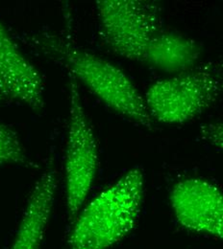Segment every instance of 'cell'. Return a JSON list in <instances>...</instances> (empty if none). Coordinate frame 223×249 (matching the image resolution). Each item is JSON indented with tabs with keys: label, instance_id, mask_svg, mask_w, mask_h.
Instances as JSON below:
<instances>
[{
	"label": "cell",
	"instance_id": "8992f818",
	"mask_svg": "<svg viewBox=\"0 0 223 249\" xmlns=\"http://www.w3.org/2000/svg\"><path fill=\"white\" fill-rule=\"evenodd\" d=\"M44 91L41 74L0 19V103L41 111L45 106Z\"/></svg>",
	"mask_w": 223,
	"mask_h": 249
},
{
	"label": "cell",
	"instance_id": "52a82bcc",
	"mask_svg": "<svg viewBox=\"0 0 223 249\" xmlns=\"http://www.w3.org/2000/svg\"><path fill=\"white\" fill-rule=\"evenodd\" d=\"M175 217L185 228L223 238V193L202 178H188L173 187L170 196Z\"/></svg>",
	"mask_w": 223,
	"mask_h": 249
},
{
	"label": "cell",
	"instance_id": "7a4b0ae2",
	"mask_svg": "<svg viewBox=\"0 0 223 249\" xmlns=\"http://www.w3.org/2000/svg\"><path fill=\"white\" fill-rule=\"evenodd\" d=\"M143 192L142 169L128 171L77 215L68 249H109L121 242L138 221Z\"/></svg>",
	"mask_w": 223,
	"mask_h": 249
},
{
	"label": "cell",
	"instance_id": "8fae6325",
	"mask_svg": "<svg viewBox=\"0 0 223 249\" xmlns=\"http://www.w3.org/2000/svg\"><path fill=\"white\" fill-rule=\"evenodd\" d=\"M223 124L220 122L203 125L201 128L203 139L220 151L223 150Z\"/></svg>",
	"mask_w": 223,
	"mask_h": 249
},
{
	"label": "cell",
	"instance_id": "3957f363",
	"mask_svg": "<svg viewBox=\"0 0 223 249\" xmlns=\"http://www.w3.org/2000/svg\"><path fill=\"white\" fill-rule=\"evenodd\" d=\"M222 91V71L210 64L154 83L143 98L152 120L178 124L205 112Z\"/></svg>",
	"mask_w": 223,
	"mask_h": 249
},
{
	"label": "cell",
	"instance_id": "ba28073f",
	"mask_svg": "<svg viewBox=\"0 0 223 249\" xmlns=\"http://www.w3.org/2000/svg\"><path fill=\"white\" fill-rule=\"evenodd\" d=\"M57 186V171L51 162L33 188L11 249H41Z\"/></svg>",
	"mask_w": 223,
	"mask_h": 249
},
{
	"label": "cell",
	"instance_id": "5b68a950",
	"mask_svg": "<svg viewBox=\"0 0 223 249\" xmlns=\"http://www.w3.org/2000/svg\"><path fill=\"white\" fill-rule=\"evenodd\" d=\"M101 36L119 56L144 62L147 46L162 30L159 7L142 0H98Z\"/></svg>",
	"mask_w": 223,
	"mask_h": 249
},
{
	"label": "cell",
	"instance_id": "277c9868",
	"mask_svg": "<svg viewBox=\"0 0 223 249\" xmlns=\"http://www.w3.org/2000/svg\"><path fill=\"white\" fill-rule=\"evenodd\" d=\"M68 76L69 119L64 179L66 210L69 219H74L96 179L99 156L96 134L85 111L78 85L72 76Z\"/></svg>",
	"mask_w": 223,
	"mask_h": 249
},
{
	"label": "cell",
	"instance_id": "6da1fadb",
	"mask_svg": "<svg viewBox=\"0 0 223 249\" xmlns=\"http://www.w3.org/2000/svg\"><path fill=\"white\" fill-rule=\"evenodd\" d=\"M26 40L30 46L63 65L68 75L81 81L115 112L133 123L153 128L144 98L115 64L55 34H34L27 36Z\"/></svg>",
	"mask_w": 223,
	"mask_h": 249
},
{
	"label": "cell",
	"instance_id": "30bf717a",
	"mask_svg": "<svg viewBox=\"0 0 223 249\" xmlns=\"http://www.w3.org/2000/svg\"><path fill=\"white\" fill-rule=\"evenodd\" d=\"M29 162L18 133L8 124L0 121V168Z\"/></svg>",
	"mask_w": 223,
	"mask_h": 249
},
{
	"label": "cell",
	"instance_id": "9c48e42d",
	"mask_svg": "<svg viewBox=\"0 0 223 249\" xmlns=\"http://www.w3.org/2000/svg\"><path fill=\"white\" fill-rule=\"evenodd\" d=\"M201 56L198 43L175 32H158L149 42L144 62L161 71L174 75L194 68Z\"/></svg>",
	"mask_w": 223,
	"mask_h": 249
}]
</instances>
